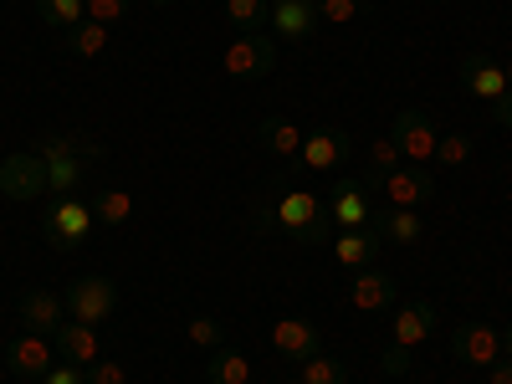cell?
I'll return each mask as SVG.
<instances>
[{"label": "cell", "instance_id": "obj_40", "mask_svg": "<svg viewBox=\"0 0 512 384\" xmlns=\"http://www.w3.org/2000/svg\"><path fill=\"white\" fill-rule=\"evenodd\" d=\"M502 359H512V323L502 328Z\"/></svg>", "mask_w": 512, "mask_h": 384}, {"label": "cell", "instance_id": "obj_19", "mask_svg": "<svg viewBox=\"0 0 512 384\" xmlns=\"http://www.w3.org/2000/svg\"><path fill=\"white\" fill-rule=\"evenodd\" d=\"M436 333V303H410L395 313V344L400 349H420Z\"/></svg>", "mask_w": 512, "mask_h": 384}, {"label": "cell", "instance_id": "obj_31", "mask_svg": "<svg viewBox=\"0 0 512 384\" xmlns=\"http://www.w3.org/2000/svg\"><path fill=\"white\" fill-rule=\"evenodd\" d=\"M185 333H190V344H195V349H205V354L226 344V328H221L216 318H205V313H200V318H190V323H185Z\"/></svg>", "mask_w": 512, "mask_h": 384}, {"label": "cell", "instance_id": "obj_1", "mask_svg": "<svg viewBox=\"0 0 512 384\" xmlns=\"http://www.w3.org/2000/svg\"><path fill=\"white\" fill-rule=\"evenodd\" d=\"M256 221L277 226L282 236L303 241V246H333V236H338V226L328 216V200L313 190H282L272 205H256Z\"/></svg>", "mask_w": 512, "mask_h": 384}, {"label": "cell", "instance_id": "obj_25", "mask_svg": "<svg viewBox=\"0 0 512 384\" xmlns=\"http://www.w3.org/2000/svg\"><path fill=\"white\" fill-rule=\"evenodd\" d=\"M82 180H88V159H47V190L62 195H82Z\"/></svg>", "mask_w": 512, "mask_h": 384}, {"label": "cell", "instance_id": "obj_2", "mask_svg": "<svg viewBox=\"0 0 512 384\" xmlns=\"http://www.w3.org/2000/svg\"><path fill=\"white\" fill-rule=\"evenodd\" d=\"M41 231H47V246L52 251H77L93 231V205L88 195H62L47 205V216H41Z\"/></svg>", "mask_w": 512, "mask_h": 384}, {"label": "cell", "instance_id": "obj_9", "mask_svg": "<svg viewBox=\"0 0 512 384\" xmlns=\"http://www.w3.org/2000/svg\"><path fill=\"white\" fill-rule=\"evenodd\" d=\"M451 354L466 364V369H492L497 359H502V333L492 328V323H461L456 333H451Z\"/></svg>", "mask_w": 512, "mask_h": 384}, {"label": "cell", "instance_id": "obj_32", "mask_svg": "<svg viewBox=\"0 0 512 384\" xmlns=\"http://www.w3.org/2000/svg\"><path fill=\"white\" fill-rule=\"evenodd\" d=\"M82 6H88V21H98V26H123L134 0H82Z\"/></svg>", "mask_w": 512, "mask_h": 384}, {"label": "cell", "instance_id": "obj_14", "mask_svg": "<svg viewBox=\"0 0 512 384\" xmlns=\"http://www.w3.org/2000/svg\"><path fill=\"white\" fill-rule=\"evenodd\" d=\"M349 303H354L359 313H384V308H395V277L379 272V267H359L354 282H349Z\"/></svg>", "mask_w": 512, "mask_h": 384}, {"label": "cell", "instance_id": "obj_22", "mask_svg": "<svg viewBox=\"0 0 512 384\" xmlns=\"http://www.w3.org/2000/svg\"><path fill=\"white\" fill-rule=\"evenodd\" d=\"M205 379L210 384H251V359L241 349L221 344V349H210V359H205Z\"/></svg>", "mask_w": 512, "mask_h": 384}, {"label": "cell", "instance_id": "obj_15", "mask_svg": "<svg viewBox=\"0 0 512 384\" xmlns=\"http://www.w3.org/2000/svg\"><path fill=\"white\" fill-rule=\"evenodd\" d=\"M461 88L472 98H482V103H492V98L507 93V72H502V62L472 52V57H461Z\"/></svg>", "mask_w": 512, "mask_h": 384}, {"label": "cell", "instance_id": "obj_13", "mask_svg": "<svg viewBox=\"0 0 512 384\" xmlns=\"http://www.w3.org/2000/svg\"><path fill=\"white\" fill-rule=\"evenodd\" d=\"M272 31L282 36V41H313L318 36V6L313 0H272Z\"/></svg>", "mask_w": 512, "mask_h": 384}, {"label": "cell", "instance_id": "obj_18", "mask_svg": "<svg viewBox=\"0 0 512 384\" xmlns=\"http://www.w3.org/2000/svg\"><path fill=\"white\" fill-rule=\"evenodd\" d=\"M369 231H374L379 241H390V246H415V241L425 236V226H420V210H395V205L374 210Z\"/></svg>", "mask_w": 512, "mask_h": 384}, {"label": "cell", "instance_id": "obj_41", "mask_svg": "<svg viewBox=\"0 0 512 384\" xmlns=\"http://www.w3.org/2000/svg\"><path fill=\"white\" fill-rule=\"evenodd\" d=\"M502 72H507V88H512V57H507V62H502Z\"/></svg>", "mask_w": 512, "mask_h": 384}, {"label": "cell", "instance_id": "obj_34", "mask_svg": "<svg viewBox=\"0 0 512 384\" xmlns=\"http://www.w3.org/2000/svg\"><path fill=\"white\" fill-rule=\"evenodd\" d=\"M313 6H318V21H328V26L359 21V0H313Z\"/></svg>", "mask_w": 512, "mask_h": 384}, {"label": "cell", "instance_id": "obj_26", "mask_svg": "<svg viewBox=\"0 0 512 384\" xmlns=\"http://www.w3.org/2000/svg\"><path fill=\"white\" fill-rule=\"evenodd\" d=\"M62 41H67L77 57H103V52H108V41H113V31L98 26V21H77L72 31H62Z\"/></svg>", "mask_w": 512, "mask_h": 384}, {"label": "cell", "instance_id": "obj_27", "mask_svg": "<svg viewBox=\"0 0 512 384\" xmlns=\"http://www.w3.org/2000/svg\"><path fill=\"white\" fill-rule=\"evenodd\" d=\"M36 16L52 31H72L77 21H88V6L82 0H36Z\"/></svg>", "mask_w": 512, "mask_h": 384}, {"label": "cell", "instance_id": "obj_35", "mask_svg": "<svg viewBox=\"0 0 512 384\" xmlns=\"http://www.w3.org/2000/svg\"><path fill=\"white\" fill-rule=\"evenodd\" d=\"M88 384H128V374L118 359H98V364H88Z\"/></svg>", "mask_w": 512, "mask_h": 384}, {"label": "cell", "instance_id": "obj_12", "mask_svg": "<svg viewBox=\"0 0 512 384\" xmlns=\"http://www.w3.org/2000/svg\"><path fill=\"white\" fill-rule=\"evenodd\" d=\"M272 349L282 359H313V354H323V333L308 318H277L272 323Z\"/></svg>", "mask_w": 512, "mask_h": 384}, {"label": "cell", "instance_id": "obj_36", "mask_svg": "<svg viewBox=\"0 0 512 384\" xmlns=\"http://www.w3.org/2000/svg\"><path fill=\"white\" fill-rule=\"evenodd\" d=\"M41 384H88V369H82V364H52L47 374H41Z\"/></svg>", "mask_w": 512, "mask_h": 384}, {"label": "cell", "instance_id": "obj_20", "mask_svg": "<svg viewBox=\"0 0 512 384\" xmlns=\"http://www.w3.org/2000/svg\"><path fill=\"white\" fill-rule=\"evenodd\" d=\"M333 256H338V267H349V272H359V267H374V256H379V236L364 226V231H338L333 236Z\"/></svg>", "mask_w": 512, "mask_h": 384}, {"label": "cell", "instance_id": "obj_17", "mask_svg": "<svg viewBox=\"0 0 512 384\" xmlns=\"http://www.w3.org/2000/svg\"><path fill=\"white\" fill-rule=\"evenodd\" d=\"M52 344H57V354H62L67 364H82V369L103 359V349H98V328L77 323V318H67V323L52 333Z\"/></svg>", "mask_w": 512, "mask_h": 384}, {"label": "cell", "instance_id": "obj_16", "mask_svg": "<svg viewBox=\"0 0 512 384\" xmlns=\"http://www.w3.org/2000/svg\"><path fill=\"white\" fill-rule=\"evenodd\" d=\"M6 364H11V374H21V379H41V374L52 369V338H41V333L11 338V344H6Z\"/></svg>", "mask_w": 512, "mask_h": 384}, {"label": "cell", "instance_id": "obj_5", "mask_svg": "<svg viewBox=\"0 0 512 384\" xmlns=\"http://www.w3.org/2000/svg\"><path fill=\"white\" fill-rule=\"evenodd\" d=\"M62 303H67V318L98 328V323H108L113 308H118V287H113L108 277H77V282L67 287Z\"/></svg>", "mask_w": 512, "mask_h": 384}, {"label": "cell", "instance_id": "obj_8", "mask_svg": "<svg viewBox=\"0 0 512 384\" xmlns=\"http://www.w3.org/2000/svg\"><path fill=\"white\" fill-rule=\"evenodd\" d=\"M328 216H333L338 231H364V226L374 221V195H369V185H364V180H338V185L328 190Z\"/></svg>", "mask_w": 512, "mask_h": 384}, {"label": "cell", "instance_id": "obj_11", "mask_svg": "<svg viewBox=\"0 0 512 384\" xmlns=\"http://www.w3.org/2000/svg\"><path fill=\"white\" fill-rule=\"evenodd\" d=\"M349 159V134L344 128H333V123H323V128H313V134H303V154H297V164L303 169H338Z\"/></svg>", "mask_w": 512, "mask_h": 384}, {"label": "cell", "instance_id": "obj_30", "mask_svg": "<svg viewBox=\"0 0 512 384\" xmlns=\"http://www.w3.org/2000/svg\"><path fill=\"white\" fill-rule=\"evenodd\" d=\"M364 164H369V180H379V175H390V169H400V164H405V154H400V144H395L390 134H384V139H374V144H369Z\"/></svg>", "mask_w": 512, "mask_h": 384}, {"label": "cell", "instance_id": "obj_38", "mask_svg": "<svg viewBox=\"0 0 512 384\" xmlns=\"http://www.w3.org/2000/svg\"><path fill=\"white\" fill-rule=\"evenodd\" d=\"M487 113H492V123H502V128H512V88H507L502 98H492V103H487Z\"/></svg>", "mask_w": 512, "mask_h": 384}, {"label": "cell", "instance_id": "obj_37", "mask_svg": "<svg viewBox=\"0 0 512 384\" xmlns=\"http://www.w3.org/2000/svg\"><path fill=\"white\" fill-rule=\"evenodd\" d=\"M379 369H384V374H405V369H410V349L390 344V349L379 354Z\"/></svg>", "mask_w": 512, "mask_h": 384}, {"label": "cell", "instance_id": "obj_4", "mask_svg": "<svg viewBox=\"0 0 512 384\" xmlns=\"http://www.w3.org/2000/svg\"><path fill=\"white\" fill-rule=\"evenodd\" d=\"M374 195H384V205H395V210H420L425 200L436 195V180H431V169L425 164H400L390 169V175H379V180H364Z\"/></svg>", "mask_w": 512, "mask_h": 384}, {"label": "cell", "instance_id": "obj_39", "mask_svg": "<svg viewBox=\"0 0 512 384\" xmlns=\"http://www.w3.org/2000/svg\"><path fill=\"white\" fill-rule=\"evenodd\" d=\"M487 384H512V359H497V364L487 369Z\"/></svg>", "mask_w": 512, "mask_h": 384}, {"label": "cell", "instance_id": "obj_43", "mask_svg": "<svg viewBox=\"0 0 512 384\" xmlns=\"http://www.w3.org/2000/svg\"><path fill=\"white\" fill-rule=\"evenodd\" d=\"M0 364H6V349H0Z\"/></svg>", "mask_w": 512, "mask_h": 384}, {"label": "cell", "instance_id": "obj_29", "mask_svg": "<svg viewBox=\"0 0 512 384\" xmlns=\"http://www.w3.org/2000/svg\"><path fill=\"white\" fill-rule=\"evenodd\" d=\"M267 16H272V0H226V21L236 31H262Z\"/></svg>", "mask_w": 512, "mask_h": 384}, {"label": "cell", "instance_id": "obj_21", "mask_svg": "<svg viewBox=\"0 0 512 384\" xmlns=\"http://www.w3.org/2000/svg\"><path fill=\"white\" fill-rule=\"evenodd\" d=\"M31 154H41V159H103V144L98 139H82V134H41L36 144H31Z\"/></svg>", "mask_w": 512, "mask_h": 384}, {"label": "cell", "instance_id": "obj_24", "mask_svg": "<svg viewBox=\"0 0 512 384\" xmlns=\"http://www.w3.org/2000/svg\"><path fill=\"white\" fill-rule=\"evenodd\" d=\"M88 205H93V221L98 226H128V216H134V195H128V190H98V195H88Z\"/></svg>", "mask_w": 512, "mask_h": 384}, {"label": "cell", "instance_id": "obj_3", "mask_svg": "<svg viewBox=\"0 0 512 384\" xmlns=\"http://www.w3.org/2000/svg\"><path fill=\"white\" fill-rule=\"evenodd\" d=\"M272 67H277V41L267 31H241L221 52V72L236 77V82H262Z\"/></svg>", "mask_w": 512, "mask_h": 384}, {"label": "cell", "instance_id": "obj_33", "mask_svg": "<svg viewBox=\"0 0 512 384\" xmlns=\"http://www.w3.org/2000/svg\"><path fill=\"white\" fill-rule=\"evenodd\" d=\"M466 159H472V139H466V134H446V139L436 144V159H431V164H451V169H461Z\"/></svg>", "mask_w": 512, "mask_h": 384}, {"label": "cell", "instance_id": "obj_42", "mask_svg": "<svg viewBox=\"0 0 512 384\" xmlns=\"http://www.w3.org/2000/svg\"><path fill=\"white\" fill-rule=\"evenodd\" d=\"M149 6H175V0H149Z\"/></svg>", "mask_w": 512, "mask_h": 384}, {"label": "cell", "instance_id": "obj_23", "mask_svg": "<svg viewBox=\"0 0 512 384\" xmlns=\"http://www.w3.org/2000/svg\"><path fill=\"white\" fill-rule=\"evenodd\" d=\"M256 134H262L267 154H277V159H297V154H303V128L287 123V118H262Z\"/></svg>", "mask_w": 512, "mask_h": 384}, {"label": "cell", "instance_id": "obj_10", "mask_svg": "<svg viewBox=\"0 0 512 384\" xmlns=\"http://www.w3.org/2000/svg\"><path fill=\"white\" fill-rule=\"evenodd\" d=\"M16 318L26 323V333H41V338H52L62 323H67V303L52 292V287H31L26 297H21V308H16Z\"/></svg>", "mask_w": 512, "mask_h": 384}, {"label": "cell", "instance_id": "obj_7", "mask_svg": "<svg viewBox=\"0 0 512 384\" xmlns=\"http://www.w3.org/2000/svg\"><path fill=\"white\" fill-rule=\"evenodd\" d=\"M0 195H11V200H36V195H47V159L41 154H6L0 159Z\"/></svg>", "mask_w": 512, "mask_h": 384}, {"label": "cell", "instance_id": "obj_28", "mask_svg": "<svg viewBox=\"0 0 512 384\" xmlns=\"http://www.w3.org/2000/svg\"><path fill=\"white\" fill-rule=\"evenodd\" d=\"M297 384H349V369L328 354H313L297 364Z\"/></svg>", "mask_w": 512, "mask_h": 384}, {"label": "cell", "instance_id": "obj_6", "mask_svg": "<svg viewBox=\"0 0 512 384\" xmlns=\"http://www.w3.org/2000/svg\"><path fill=\"white\" fill-rule=\"evenodd\" d=\"M390 139L400 144L405 164H431V159H436V144H441V134H436L431 113H420V108H405V113H395Z\"/></svg>", "mask_w": 512, "mask_h": 384}]
</instances>
